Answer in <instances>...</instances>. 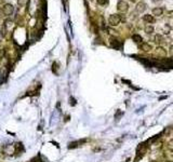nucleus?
<instances>
[{
  "instance_id": "nucleus-1",
  "label": "nucleus",
  "mask_w": 173,
  "mask_h": 162,
  "mask_svg": "<svg viewBox=\"0 0 173 162\" xmlns=\"http://www.w3.org/2000/svg\"><path fill=\"white\" fill-rule=\"evenodd\" d=\"M120 21H121V16L118 14H112L108 19V23L111 26H117L120 23Z\"/></svg>"
},
{
  "instance_id": "nucleus-2",
  "label": "nucleus",
  "mask_w": 173,
  "mask_h": 162,
  "mask_svg": "<svg viewBox=\"0 0 173 162\" xmlns=\"http://www.w3.org/2000/svg\"><path fill=\"white\" fill-rule=\"evenodd\" d=\"M128 9H129V6L125 1H123V0H119V1H118V3H117V10L118 11H120L121 13H124V12L128 11Z\"/></svg>"
},
{
  "instance_id": "nucleus-3",
  "label": "nucleus",
  "mask_w": 173,
  "mask_h": 162,
  "mask_svg": "<svg viewBox=\"0 0 173 162\" xmlns=\"http://www.w3.org/2000/svg\"><path fill=\"white\" fill-rule=\"evenodd\" d=\"M14 11V8L11 3H6L3 7H2V13L4 15H11Z\"/></svg>"
},
{
  "instance_id": "nucleus-4",
  "label": "nucleus",
  "mask_w": 173,
  "mask_h": 162,
  "mask_svg": "<svg viewBox=\"0 0 173 162\" xmlns=\"http://www.w3.org/2000/svg\"><path fill=\"white\" fill-rule=\"evenodd\" d=\"M111 46L116 50H119L122 47V43H121V41H119L116 38H111Z\"/></svg>"
},
{
  "instance_id": "nucleus-5",
  "label": "nucleus",
  "mask_w": 173,
  "mask_h": 162,
  "mask_svg": "<svg viewBox=\"0 0 173 162\" xmlns=\"http://www.w3.org/2000/svg\"><path fill=\"white\" fill-rule=\"evenodd\" d=\"M8 74H9V70H8V68L6 66L0 68V79H1V81H4L6 80Z\"/></svg>"
},
{
  "instance_id": "nucleus-6",
  "label": "nucleus",
  "mask_w": 173,
  "mask_h": 162,
  "mask_svg": "<svg viewBox=\"0 0 173 162\" xmlns=\"http://www.w3.org/2000/svg\"><path fill=\"white\" fill-rule=\"evenodd\" d=\"M145 9H146V3L143 2V1H141V2H139L138 4H136L135 10L138 11L139 13H142V12H144V11H145Z\"/></svg>"
},
{
  "instance_id": "nucleus-7",
  "label": "nucleus",
  "mask_w": 173,
  "mask_h": 162,
  "mask_svg": "<svg viewBox=\"0 0 173 162\" xmlns=\"http://www.w3.org/2000/svg\"><path fill=\"white\" fill-rule=\"evenodd\" d=\"M155 55L156 56H160V57H165L166 55V50L162 48H157L155 50Z\"/></svg>"
},
{
  "instance_id": "nucleus-8",
  "label": "nucleus",
  "mask_w": 173,
  "mask_h": 162,
  "mask_svg": "<svg viewBox=\"0 0 173 162\" xmlns=\"http://www.w3.org/2000/svg\"><path fill=\"white\" fill-rule=\"evenodd\" d=\"M141 50H143V51H145V52H149V51H151V46L149 43H147V42H144V43H141Z\"/></svg>"
},
{
  "instance_id": "nucleus-9",
  "label": "nucleus",
  "mask_w": 173,
  "mask_h": 162,
  "mask_svg": "<svg viewBox=\"0 0 173 162\" xmlns=\"http://www.w3.org/2000/svg\"><path fill=\"white\" fill-rule=\"evenodd\" d=\"M143 21L147 22V23H154L155 22V17L153 15H149V14H145L143 16Z\"/></svg>"
},
{
  "instance_id": "nucleus-10",
  "label": "nucleus",
  "mask_w": 173,
  "mask_h": 162,
  "mask_svg": "<svg viewBox=\"0 0 173 162\" xmlns=\"http://www.w3.org/2000/svg\"><path fill=\"white\" fill-rule=\"evenodd\" d=\"M162 13H163V9L162 8H155V9H153V14L154 15L160 16V15H162Z\"/></svg>"
},
{
  "instance_id": "nucleus-11",
  "label": "nucleus",
  "mask_w": 173,
  "mask_h": 162,
  "mask_svg": "<svg viewBox=\"0 0 173 162\" xmlns=\"http://www.w3.org/2000/svg\"><path fill=\"white\" fill-rule=\"evenodd\" d=\"M132 40H133L135 43H142V41H143L142 37H141V36H140L139 34L133 35V36H132Z\"/></svg>"
},
{
  "instance_id": "nucleus-12",
  "label": "nucleus",
  "mask_w": 173,
  "mask_h": 162,
  "mask_svg": "<svg viewBox=\"0 0 173 162\" xmlns=\"http://www.w3.org/2000/svg\"><path fill=\"white\" fill-rule=\"evenodd\" d=\"M154 40H155V42H156L157 44H160L162 42L163 38H162L161 35H156V36H155V38H154Z\"/></svg>"
},
{
  "instance_id": "nucleus-13",
  "label": "nucleus",
  "mask_w": 173,
  "mask_h": 162,
  "mask_svg": "<svg viewBox=\"0 0 173 162\" xmlns=\"http://www.w3.org/2000/svg\"><path fill=\"white\" fill-rule=\"evenodd\" d=\"M145 31H146V34H148V35L153 34V33H154V27H153V26L147 25L146 27H145Z\"/></svg>"
},
{
  "instance_id": "nucleus-14",
  "label": "nucleus",
  "mask_w": 173,
  "mask_h": 162,
  "mask_svg": "<svg viewBox=\"0 0 173 162\" xmlns=\"http://www.w3.org/2000/svg\"><path fill=\"white\" fill-rule=\"evenodd\" d=\"M0 33H1V36H2V37H4V36H6V33H7V26L2 25V27H1V31H0Z\"/></svg>"
},
{
  "instance_id": "nucleus-15",
  "label": "nucleus",
  "mask_w": 173,
  "mask_h": 162,
  "mask_svg": "<svg viewBox=\"0 0 173 162\" xmlns=\"http://www.w3.org/2000/svg\"><path fill=\"white\" fill-rule=\"evenodd\" d=\"M16 1L20 6H24V4H26V2L28 1V0H16Z\"/></svg>"
},
{
  "instance_id": "nucleus-16",
  "label": "nucleus",
  "mask_w": 173,
  "mask_h": 162,
  "mask_svg": "<svg viewBox=\"0 0 173 162\" xmlns=\"http://www.w3.org/2000/svg\"><path fill=\"white\" fill-rule=\"evenodd\" d=\"M96 1H97V3H98V4L104 6V4H106V3H107L108 0H96Z\"/></svg>"
},
{
  "instance_id": "nucleus-17",
  "label": "nucleus",
  "mask_w": 173,
  "mask_h": 162,
  "mask_svg": "<svg viewBox=\"0 0 173 162\" xmlns=\"http://www.w3.org/2000/svg\"><path fill=\"white\" fill-rule=\"evenodd\" d=\"M71 105H75V100L71 97Z\"/></svg>"
},
{
  "instance_id": "nucleus-18",
  "label": "nucleus",
  "mask_w": 173,
  "mask_h": 162,
  "mask_svg": "<svg viewBox=\"0 0 173 162\" xmlns=\"http://www.w3.org/2000/svg\"><path fill=\"white\" fill-rule=\"evenodd\" d=\"M151 2H159V1H161V0H150Z\"/></svg>"
},
{
  "instance_id": "nucleus-19",
  "label": "nucleus",
  "mask_w": 173,
  "mask_h": 162,
  "mask_svg": "<svg viewBox=\"0 0 173 162\" xmlns=\"http://www.w3.org/2000/svg\"><path fill=\"white\" fill-rule=\"evenodd\" d=\"M3 1H4V0H0V4H1V3H3Z\"/></svg>"
},
{
  "instance_id": "nucleus-20",
  "label": "nucleus",
  "mask_w": 173,
  "mask_h": 162,
  "mask_svg": "<svg viewBox=\"0 0 173 162\" xmlns=\"http://www.w3.org/2000/svg\"><path fill=\"white\" fill-rule=\"evenodd\" d=\"M131 2H136V0H130Z\"/></svg>"
}]
</instances>
